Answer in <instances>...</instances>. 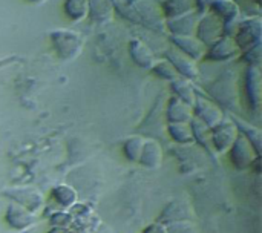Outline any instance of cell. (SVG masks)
Segmentation results:
<instances>
[{"label":"cell","instance_id":"1","mask_svg":"<svg viewBox=\"0 0 262 233\" xmlns=\"http://www.w3.org/2000/svg\"><path fill=\"white\" fill-rule=\"evenodd\" d=\"M112 3L114 8H117L127 20L158 31L166 28V18L163 15L161 6L154 0H112Z\"/></svg>","mask_w":262,"mask_h":233},{"label":"cell","instance_id":"2","mask_svg":"<svg viewBox=\"0 0 262 233\" xmlns=\"http://www.w3.org/2000/svg\"><path fill=\"white\" fill-rule=\"evenodd\" d=\"M51 40L54 43V48L58 54V57L64 60L75 58L81 49L84 38L80 32L71 31V29H55L51 32Z\"/></svg>","mask_w":262,"mask_h":233},{"label":"cell","instance_id":"3","mask_svg":"<svg viewBox=\"0 0 262 233\" xmlns=\"http://www.w3.org/2000/svg\"><path fill=\"white\" fill-rule=\"evenodd\" d=\"M261 17H249V18L239 22L236 40H235L239 51L243 49L244 52H247L252 48L261 45Z\"/></svg>","mask_w":262,"mask_h":233},{"label":"cell","instance_id":"4","mask_svg":"<svg viewBox=\"0 0 262 233\" xmlns=\"http://www.w3.org/2000/svg\"><path fill=\"white\" fill-rule=\"evenodd\" d=\"M198 40L204 45H213L216 43L226 29V23L223 18H220L215 12H206L201 15V20L198 22Z\"/></svg>","mask_w":262,"mask_h":233},{"label":"cell","instance_id":"5","mask_svg":"<svg viewBox=\"0 0 262 233\" xmlns=\"http://www.w3.org/2000/svg\"><path fill=\"white\" fill-rule=\"evenodd\" d=\"M201 15H203V12L195 9V11H190L187 14L180 15V17L167 18L166 26L173 32V35H190V31L195 29Z\"/></svg>","mask_w":262,"mask_h":233},{"label":"cell","instance_id":"6","mask_svg":"<svg viewBox=\"0 0 262 233\" xmlns=\"http://www.w3.org/2000/svg\"><path fill=\"white\" fill-rule=\"evenodd\" d=\"M210 8H212V12H215L220 18L224 20L226 28H227V25L236 22L241 15L238 3L233 0H213Z\"/></svg>","mask_w":262,"mask_h":233},{"label":"cell","instance_id":"7","mask_svg":"<svg viewBox=\"0 0 262 233\" xmlns=\"http://www.w3.org/2000/svg\"><path fill=\"white\" fill-rule=\"evenodd\" d=\"M196 9L195 0H164L161 3V11L164 18H175L183 14H187L190 11Z\"/></svg>","mask_w":262,"mask_h":233},{"label":"cell","instance_id":"8","mask_svg":"<svg viewBox=\"0 0 262 233\" xmlns=\"http://www.w3.org/2000/svg\"><path fill=\"white\" fill-rule=\"evenodd\" d=\"M89 2V14L92 20L97 23H106L114 18V3L112 0H88Z\"/></svg>","mask_w":262,"mask_h":233},{"label":"cell","instance_id":"9","mask_svg":"<svg viewBox=\"0 0 262 233\" xmlns=\"http://www.w3.org/2000/svg\"><path fill=\"white\" fill-rule=\"evenodd\" d=\"M238 51H239V48H238V45H236V41L233 38L221 37L216 43H213L209 55L213 60H226V58L233 57Z\"/></svg>","mask_w":262,"mask_h":233},{"label":"cell","instance_id":"10","mask_svg":"<svg viewBox=\"0 0 262 233\" xmlns=\"http://www.w3.org/2000/svg\"><path fill=\"white\" fill-rule=\"evenodd\" d=\"M167 57L170 58V61L177 66L175 71H180L181 74H184L189 78H195L198 77V69L193 63V60L190 57H187L186 54H181L178 51L169 49L167 51Z\"/></svg>","mask_w":262,"mask_h":233},{"label":"cell","instance_id":"11","mask_svg":"<svg viewBox=\"0 0 262 233\" xmlns=\"http://www.w3.org/2000/svg\"><path fill=\"white\" fill-rule=\"evenodd\" d=\"M172 40L175 41V45L178 48L183 49V52L187 55V57H192V58H200L204 52V45L192 37V35H173Z\"/></svg>","mask_w":262,"mask_h":233},{"label":"cell","instance_id":"12","mask_svg":"<svg viewBox=\"0 0 262 233\" xmlns=\"http://www.w3.org/2000/svg\"><path fill=\"white\" fill-rule=\"evenodd\" d=\"M130 54L132 58L143 68H150L154 65V52L147 45H144L140 40H132L130 41Z\"/></svg>","mask_w":262,"mask_h":233},{"label":"cell","instance_id":"13","mask_svg":"<svg viewBox=\"0 0 262 233\" xmlns=\"http://www.w3.org/2000/svg\"><path fill=\"white\" fill-rule=\"evenodd\" d=\"M64 12L74 22L84 20L89 14V2L88 0H64Z\"/></svg>","mask_w":262,"mask_h":233},{"label":"cell","instance_id":"14","mask_svg":"<svg viewBox=\"0 0 262 233\" xmlns=\"http://www.w3.org/2000/svg\"><path fill=\"white\" fill-rule=\"evenodd\" d=\"M247 88H249V95L252 97V100L255 97V103L258 106L259 100H261V72H259V69H255V68L249 69Z\"/></svg>","mask_w":262,"mask_h":233},{"label":"cell","instance_id":"15","mask_svg":"<svg viewBox=\"0 0 262 233\" xmlns=\"http://www.w3.org/2000/svg\"><path fill=\"white\" fill-rule=\"evenodd\" d=\"M169 115L170 118H173L175 115H178V120H186L190 115V108L187 103H184L180 98H173L170 100V106H169Z\"/></svg>","mask_w":262,"mask_h":233},{"label":"cell","instance_id":"16","mask_svg":"<svg viewBox=\"0 0 262 233\" xmlns=\"http://www.w3.org/2000/svg\"><path fill=\"white\" fill-rule=\"evenodd\" d=\"M173 88L177 89V94L180 95V98L184 103H187V104L193 103V92H192V88H190V84L187 81L178 80V81L173 83Z\"/></svg>","mask_w":262,"mask_h":233},{"label":"cell","instance_id":"17","mask_svg":"<svg viewBox=\"0 0 262 233\" xmlns=\"http://www.w3.org/2000/svg\"><path fill=\"white\" fill-rule=\"evenodd\" d=\"M158 74H161V75H167L169 78H173L175 75H177V71H175V68H172L170 65H167V63H164V61H161V63H158L155 68H154Z\"/></svg>","mask_w":262,"mask_h":233},{"label":"cell","instance_id":"18","mask_svg":"<svg viewBox=\"0 0 262 233\" xmlns=\"http://www.w3.org/2000/svg\"><path fill=\"white\" fill-rule=\"evenodd\" d=\"M196 2V9L198 11H206L207 8H210V5H212V2L213 0H195Z\"/></svg>","mask_w":262,"mask_h":233},{"label":"cell","instance_id":"19","mask_svg":"<svg viewBox=\"0 0 262 233\" xmlns=\"http://www.w3.org/2000/svg\"><path fill=\"white\" fill-rule=\"evenodd\" d=\"M29 3H32V5H41V3H45V2H48V0H28Z\"/></svg>","mask_w":262,"mask_h":233},{"label":"cell","instance_id":"20","mask_svg":"<svg viewBox=\"0 0 262 233\" xmlns=\"http://www.w3.org/2000/svg\"><path fill=\"white\" fill-rule=\"evenodd\" d=\"M255 2H256L258 5H261V0H255Z\"/></svg>","mask_w":262,"mask_h":233}]
</instances>
